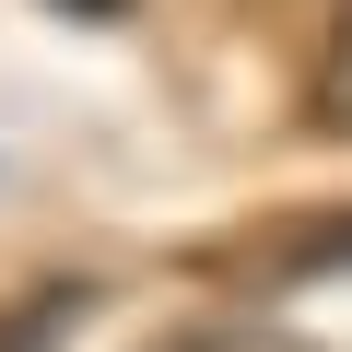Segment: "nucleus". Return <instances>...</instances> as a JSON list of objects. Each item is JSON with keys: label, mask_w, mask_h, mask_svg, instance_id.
Masks as SVG:
<instances>
[{"label": "nucleus", "mask_w": 352, "mask_h": 352, "mask_svg": "<svg viewBox=\"0 0 352 352\" xmlns=\"http://www.w3.org/2000/svg\"><path fill=\"white\" fill-rule=\"evenodd\" d=\"M352 270V212H317V223H282V235H247L235 247V282L247 294H317Z\"/></svg>", "instance_id": "obj_1"}, {"label": "nucleus", "mask_w": 352, "mask_h": 352, "mask_svg": "<svg viewBox=\"0 0 352 352\" xmlns=\"http://www.w3.org/2000/svg\"><path fill=\"white\" fill-rule=\"evenodd\" d=\"M94 317V282L82 270H59V282H36V294H12L0 305V352H71V329Z\"/></svg>", "instance_id": "obj_2"}, {"label": "nucleus", "mask_w": 352, "mask_h": 352, "mask_svg": "<svg viewBox=\"0 0 352 352\" xmlns=\"http://www.w3.org/2000/svg\"><path fill=\"white\" fill-rule=\"evenodd\" d=\"M141 352H317L305 329H270V317H188V329H164Z\"/></svg>", "instance_id": "obj_3"}, {"label": "nucleus", "mask_w": 352, "mask_h": 352, "mask_svg": "<svg viewBox=\"0 0 352 352\" xmlns=\"http://www.w3.org/2000/svg\"><path fill=\"white\" fill-rule=\"evenodd\" d=\"M317 118L352 129V0H340V24H329V59H317Z\"/></svg>", "instance_id": "obj_4"}, {"label": "nucleus", "mask_w": 352, "mask_h": 352, "mask_svg": "<svg viewBox=\"0 0 352 352\" xmlns=\"http://www.w3.org/2000/svg\"><path fill=\"white\" fill-rule=\"evenodd\" d=\"M59 24H129V0H47Z\"/></svg>", "instance_id": "obj_5"}]
</instances>
